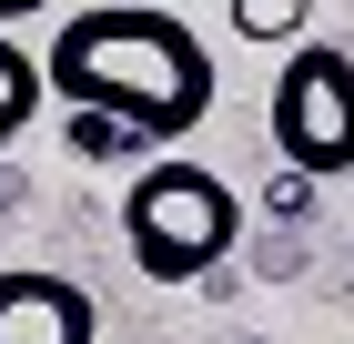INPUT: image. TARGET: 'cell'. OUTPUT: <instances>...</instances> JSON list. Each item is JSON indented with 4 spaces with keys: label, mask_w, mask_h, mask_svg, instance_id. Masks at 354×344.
I'll return each mask as SVG.
<instances>
[{
    "label": "cell",
    "mask_w": 354,
    "mask_h": 344,
    "mask_svg": "<svg viewBox=\"0 0 354 344\" xmlns=\"http://www.w3.org/2000/svg\"><path fill=\"white\" fill-rule=\"evenodd\" d=\"M41 81H51V102H91L111 122H132L142 142H192L203 111H213V51L162 0L71 10L51 30V51H41Z\"/></svg>",
    "instance_id": "1"
},
{
    "label": "cell",
    "mask_w": 354,
    "mask_h": 344,
    "mask_svg": "<svg viewBox=\"0 0 354 344\" xmlns=\"http://www.w3.org/2000/svg\"><path fill=\"white\" fill-rule=\"evenodd\" d=\"M122 243L152 284H203V273L243 243V192L223 183L213 162L162 152L132 172V203H122Z\"/></svg>",
    "instance_id": "2"
},
{
    "label": "cell",
    "mask_w": 354,
    "mask_h": 344,
    "mask_svg": "<svg viewBox=\"0 0 354 344\" xmlns=\"http://www.w3.org/2000/svg\"><path fill=\"white\" fill-rule=\"evenodd\" d=\"M263 122H273V152L294 172H314V183L354 172V51L344 41H283Z\"/></svg>",
    "instance_id": "3"
},
{
    "label": "cell",
    "mask_w": 354,
    "mask_h": 344,
    "mask_svg": "<svg viewBox=\"0 0 354 344\" xmlns=\"http://www.w3.org/2000/svg\"><path fill=\"white\" fill-rule=\"evenodd\" d=\"M0 344H102V314L71 273L10 264L0 273Z\"/></svg>",
    "instance_id": "4"
},
{
    "label": "cell",
    "mask_w": 354,
    "mask_h": 344,
    "mask_svg": "<svg viewBox=\"0 0 354 344\" xmlns=\"http://www.w3.org/2000/svg\"><path fill=\"white\" fill-rule=\"evenodd\" d=\"M41 102H51V81H41V51H21V30L0 21V152L41 122Z\"/></svg>",
    "instance_id": "5"
},
{
    "label": "cell",
    "mask_w": 354,
    "mask_h": 344,
    "mask_svg": "<svg viewBox=\"0 0 354 344\" xmlns=\"http://www.w3.org/2000/svg\"><path fill=\"white\" fill-rule=\"evenodd\" d=\"M61 142H71L82 162H122V152H142V132H132V122H111V111H91V102H71Z\"/></svg>",
    "instance_id": "6"
},
{
    "label": "cell",
    "mask_w": 354,
    "mask_h": 344,
    "mask_svg": "<svg viewBox=\"0 0 354 344\" xmlns=\"http://www.w3.org/2000/svg\"><path fill=\"white\" fill-rule=\"evenodd\" d=\"M304 21H314V0H233V30H243V41H263V51L304 41Z\"/></svg>",
    "instance_id": "7"
},
{
    "label": "cell",
    "mask_w": 354,
    "mask_h": 344,
    "mask_svg": "<svg viewBox=\"0 0 354 344\" xmlns=\"http://www.w3.org/2000/svg\"><path fill=\"white\" fill-rule=\"evenodd\" d=\"M314 203V172H294V162H283V172H273V212H304Z\"/></svg>",
    "instance_id": "8"
},
{
    "label": "cell",
    "mask_w": 354,
    "mask_h": 344,
    "mask_svg": "<svg viewBox=\"0 0 354 344\" xmlns=\"http://www.w3.org/2000/svg\"><path fill=\"white\" fill-rule=\"evenodd\" d=\"M41 10H51V0H0V21L21 30V21H41Z\"/></svg>",
    "instance_id": "9"
},
{
    "label": "cell",
    "mask_w": 354,
    "mask_h": 344,
    "mask_svg": "<svg viewBox=\"0 0 354 344\" xmlns=\"http://www.w3.org/2000/svg\"><path fill=\"white\" fill-rule=\"evenodd\" d=\"M162 10H192V0H162Z\"/></svg>",
    "instance_id": "10"
}]
</instances>
